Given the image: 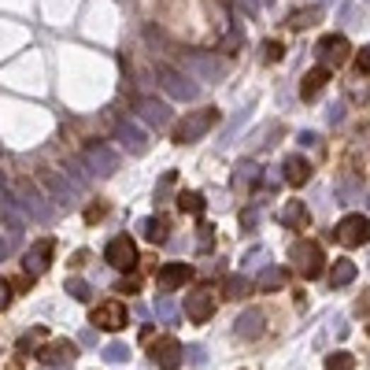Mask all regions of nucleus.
<instances>
[{"label": "nucleus", "mask_w": 370, "mask_h": 370, "mask_svg": "<svg viewBox=\"0 0 370 370\" xmlns=\"http://www.w3.org/2000/svg\"><path fill=\"white\" fill-rule=\"evenodd\" d=\"M219 122V111L215 108H200V111H189V115L178 122V130H174V141L178 144H192V141H200L212 126Z\"/></svg>", "instance_id": "f257e3e1"}, {"label": "nucleus", "mask_w": 370, "mask_h": 370, "mask_svg": "<svg viewBox=\"0 0 370 370\" xmlns=\"http://www.w3.org/2000/svg\"><path fill=\"white\" fill-rule=\"evenodd\" d=\"M333 237H337V245H345V248H359V245L370 241V219L359 215V212H352V215H345L333 226Z\"/></svg>", "instance_id": "f03ea898"}, {"label": "nucleus", "mask_w": 370, "mask_h": 370, "mask_svg": "<svg viewBox=\"0 0 370 370\" xmlns=\"http://www.w3.org/2000/svg\"><path fill=\"white\" fill-rule=\"evenodd\" d=\"M104 260L115 267V270H134L137 263H141V252H137V241L134 237H126V233H119V237H111L108 241V248H104Z\"/></svg>", "instance_id": "7ed1b4c3"}, {"label": "nucleus", "mask_w": 370, "mask_h": 370, "mask_svg": "<svg viewBox=\"0 0 370 370\" xmlns=\"http://www.w3.org/2000/svg\"><path fill=\"white\" fill-rule=\"evenodd\" d=\"M215 308H219V296L212 285H200V289H189L185 296V318L189 323H207V318H215Z\"/></svg>", "instance_id": "20e7f679"}, {"label": "nucleus", "mask_w": 370, "mask_h": 370, "mask_svg": "<svg viewBox=\"0 0 370 370\" xmlns=\"http://www.w3.org/2000/svg\"><path fill=\"white\" fill-rule=\"evenodd\" d=\"M289 260H293V267L300 270L303 278H318L323 274V248L315 245V241H296L293 248H289Z\"/></svg>", "instance_id": "39448f33"}, {"label": "nucleus", "mask_w": 370, "mask_h": 370, "mask_svg": "<svg viewBox=\"0 0 370 370\" xmlns=\"http://www.w3.org/2000/svg\"><path fill=\"white\" fill-rule=\"evenodd\" d=\"M126 323H130V311H126L122 300H104L93 308V330L115 333V330H126Z\"/></svg>", "instance_id": "423d86ee"}, {"label": "nucleus", "mask_w": 370, "mask_h": 370, "mask_svg": "<svg viewBox=\"0 0 370 370\" xmlns=\"http://www.w3.org/2000/svg\"><path fill=\"white\" fill-rule=\"evenodd\" d=\"M348 52H352V45H348L345 34H326L323 41L315 45V56H318L323 67H341V63L348 59Z\"/></svg>", "instance_id": "0eeeda50"}, {"label": "nucleus", "mask_w": 370, "mask_h": 370, "mask_svg": "<svg viewBox=\"0 0 370 370\" xmlns=\"http://www.w3.org/2000/svg\"><path fill=\"white\" fill-rule=\"evenodd\" d=\"M152 363L159 370H182V363H185V345L174 341V337H159V341L152 345Z\"/></svg>", "instance_id": "6e6552de"}, {"label": "nucleus", "mask_w": 370, "mask_h": 370, "mask_svg": "<svg viewBox=\"0 0 370 370\" xmlns=\"http://www.w3.org/2000/svg\"><path fill=\"white\" fill-rule=\"evenodd\" d=\"M192 270L189 263H163L159 267V274H156V285L163 289V293H174V289H185L189 282H192Z\"/></svg>", "instance_id": "1a4fd4ad"}, {"label": "nucleus", "mask_w": 370, "mask_h": 370, "mask_svg": "<svg viewBox=\"0 0 370 370\" xmlns=\"http://www.w3.org/2000/svg\"><path fill=\"white\" fill-rule=\"evenodd\" d=\"M78 359V345L74 341H52L37 352V363L41 366H71Z\"/></svg>", "instance_id": "9d476101"}, {"label": "nucleus", "mask_w": 370, "mask_h": 370, "mask_svg": "<svg viewBox=\"0 0 370 370\" xmlns=\"http://www.w3.org/2000/svg\"><path fill=\"white\" fill-rule=\"evenodd\" d=\"M267 330V315L260 308H245L237 315V323H233V333L237 337H245V341H255V337H263Z\"/></svg>", "instance_id": "9b49d317"}, {"label": "nucleus", "mask_w": 370, "mask_h": 370, "mask_svg": "<svg viewBox=\"0 0 370 370\" xmlns=\"http://www.w3.org/2000/svg\"><path fill=\"white\" fill-rule=\"evenodd\" d=\"M52 248H56L52 237H41L37 245L26 252V274H30V278H34V274H45V270H48V263H52Z\"/></svg>", "instance_id": "f8f14e48"}, {"label": "nucleus", "mask_w": 370, "mask_h": 370, "mask_svg": "<svg viewBox=\"0 0 370 370\" xmlns=\"http://www.w3.org/2000/svg\"><path fill=\"white\" fill-rule=\"evenodd\" d=\"M278 222H282V226H289V230H303L311 222L308 204H303V200H289L282 212H278Z\"/></svg>", "instance_id": "ddd939ff"}, {"label": "nucleus", "mask_w": 370, "mask_h": 370, "mask_svg": "<svg viewBox=\"0 0 370 370\" xmlns=\"http://www.w3.org/2000/svg\"><path fill=\"white\" fill-rule=\"evenodd\" d=\"M326 82H330V67H323V63H318L315 71L303 74V82H300V96H303V100H315V96L326 89Z\"/></svg>", "instance_id": "4468645a"}, {"label": "nucleus", "mask_w": 370, "mask_h": 370, "mask_svg": "<svg viewBox=\"0 0 370 370\" xmlns=\"http://www.w3.org/2000/svg\"><path fill=\"white\" fill-rule=\"evenodd\" d=\"M285 282H289V270L270 263V267L260 270V278H255V289H260V293H278V289H285Z\"/></svg>", "instance_id": "2eb2a0df"}, {"label": "nucleus", "mask_w": 370, "mask_h": 370, "mask_svg": "<svg viewBox=\"0 0 370 370\" xmlns=\"http://www.w3.org/2000/svg\"><path fill=\"white\" fill-rule=\"evenodd\" d=\"M282 170H285V182L289 185H303V182H311V163L303 156H289L285 163H282Z\"/></svg>", "instance_id": "dca6fc26"}, {"label": "nucleus", "mask_w": 370, "mask_h": 370, "mask_svg": "<svg viewBox=\"0 0 370 370\" xmlns=\"http://www.w3.org/2000/svg\"><path fill=\"white\" fill-rule=\"evenodd\" d=\"M137 111H141V115L149 119L152 126H167V122H170V111H167V104L152 100V96H144V100L137 104Z\"/></svg>", "instance_id": "f3484780"}, {"label": "nucleus", "mask_w": 370, "mask_h": 370, "mask_svg": "<svg viewBox=\"0 0 370 370\" xmlns=\"http://www.w3.org/2000/svg\"><path fill=\"white\" fill-rule=\"evenodd\" d=\"M356 274H359V267L352 263V260H337L333 270H330V285H333V289H345V285L356 282Z\"/></svg>", "instance_id": "a211bd4d"}, {"label": "nucleus", "mask_w": 370, "mask_h": 370, "mask_svg": "<svg viewBox=\"0 0 370 370\" xmlns=\"http://www.w3.org/2000/svg\"><path fill=\"white\" fill-rule=\"evenodd\" d=\"M167 230H170V226H167V219H163V215H152V219H144V222H141V233L149 237L152 245H163V241H167Z\"/></svg>", "instance_id": "6ab92c4d"}, {"label": "nucleus", "mask_w": 370, "mask_h": 370, "mask_svg": "<svg viewBox=\"0 0 370 370\" xmlns=\"http://www.w3.org/2000/svg\"><path fill=\"white\" fill-rule=\"evenodd\" d=\"M222 293H226L230 300H241L245 293H252V282L245 278V270H241V274H226V278H222Z\"/></svg>", "instance_id": "aec40b11"}, {"label": "nucleus", "mask_w": 370, "mask_h": 370, "mask_svg": "<svg viewBox=\"0 0 370 370\" xmlns=\"http://www.w3.org/2000/svg\"><path fill=\"white\" fill-rule=\"evenodd\" d=\"M163 86L170 96H178V100H192V96H197V86H189L182 74H163Z\"/></svg>", "instance_id": "412c9836"}, {"label": "nucleus", "mask_w": 370, "mask_h": 370, "mask_svg": "<svg viewBox=\"0 0 370 370\" xmlns=\"http://www.w3.org/2000/svg\"><path fill=\"white\" fill-rule=\"evenodd\" d=\"M337 197H341V204H356V200H363V182H356V178H337Z\"/></svg>", "instance_id": "4be33fe9"}, {"label": "nucleus", "mask_w": 370, "mask_h": 370, "mask_svg": "<svg viewBox=\"0 0 370 370\" xmlns=\"http://www.w3.org/2000/svg\"><path fill=\"white\" fill-rule=\"evenodd\" d=\"M255 182H260V167L255 163H237L233 167V185L237 189H252Z\"/></svg>", "instance_id": "5701e85b"}, {"label": "nucleus", "mask_w": 370, "mask_h": 370, "mask_svg": "<svg viewBox=\"0 0 370 370\" xmlns=\"http://www.w3.org/2000/svg\"><path fill=\"white\" fill-rule=\"evenodd\" d=\"M89 163H93L96 170H100V174H111V170H115V163H119V159L111 156V152L104 149V144H96V149H89Z\"/></svg>", "instance_id": "b1692460"}, {"label": "nucleus", "mask_w": 370, "mask_h": 370, "mask_svg": "<svg viewBox=\"0 0 370 370\" xmlns=\"http://www.w3.org/2000/svg\"><path fill=\"white\" fill-rule=\"evenodd\" d=\"M178 207H182V212L185 215H204V207H207V200L200 197V192H178Z\"/></svg>", "instance_id": "393cba45"}, {"label": "nucleus", "mask_w": 370, "mask_h": 370, "mask_svg": "<svg viewBox=\"0 0 370 370\" xmlns=\"http://www.w3.org/2000/svg\"><path fill=\"white\" fill-rule=\"evenodd\" d=\"M152 311H156L159 318H163V323H178V318H182V308H178V303H174L170 296H159Z\"/></svg>", "instance_id": "a878e982"}, {"label": "nucleus", "mask_w": 370, "mask_h": 370, "mask_svg": "<svg viewBox=\"0 0 370 370\" xmlns=\"http://www.w3.org/2000/svg\"><path fill=\"white\" fill-rule=\"evenodd\" d=\"M326 370H356V356H352V352H330Z\"/></svg>", "instance_id": "bb28decb"}, {"label": "nucleus", "mask_w": 370, "mask_h": 370, "mask_svg": "<svg viewBox=\"0 0 370 370\" xmlns=\"http://www.w3.org/2000/svg\"><path fill=\"white\" fill-rule=\"evenodd\" d=\"M100 356H104L108 363H126V359H130V348H126L122 341H111V345H104Z\"/></svg>", "instance_id": "cd10ccee"}, {"label": "nucleus", "mask_w": 370, "mask_h": 370, "mask_svg": "<svg viewBox=\"0 0 370 370\" xmlns=\"http://www.w3.org/2000/svg\"><path fill=\"white\" fill-rule=\"evenodd\" d=\"M67 293H71L74 300H82V303L93 300V289H89V282H82V278H67Z\"/></svg>", "instance_id": "c85d7f7f"}, {"label": "nucleus", "mask_w": 370, "mask_h": 370, "mask_svg": "<svg viewBox=\"0 0 370 370\" xmlns=\"http://www.w3.org/2000/svg\"><path fill=\"white\" fill-rule=\"evenodd\" d=\"M45 341V330L37 326V330H30V333H23V341H19V352L26 356V352H34V345H41Z\"/></svg>", "instance_id": "c756f323"}, {"label": "nucleus", "mask_w": 370, "mask_h": 370, "mask_svg": "<svg viewBox=\"0 0 370 370\" xmlns=\"http://www.w3.org/2000/svg\"><path fill=\"white\" fill-rule=\"evenodd\" d=\"M318 19V8H308V11H296L293 19H289V26H296V30H303V26H311Z\"/></svg>", "instance_id": "7c9ffc66"}, {"label": "nucleus", "mask_w": 370, "mask_h": 370, "mask_svg": "<svg viewBox=\"0 0 370 370\" xmlns=\"http://www.w3.org/2000/svg\"><path fill=\"white\" fill-rule=\"evenodd\" d=\"M185 359H189L192 366H204V363H207V352H204V345H185Z\"/></svg>", "instance_id": "2f4dec72"}, {"label": "nucleus", "mask_w": 370, "mask_h": 370, "mask_svg": "<svg viewBox=\"0 0 370 370\" xmlns=\"http://www.w3.org/2000/svg\"><path fill=\"white\" fill-rule=\"evenodd\" d=\"M267 263V248H252L248 255H245V270H252V267H263Z\"/></svg>", "instance_id": "473e14b6"}, {"label": "nucleus", "mask_w": 370, "mask_h": 370, "mask_svg": "<svg viewBox=\"0 0 370 370\" xmlns=\"http://www.w3.org/2000/svg\"><path fill=\"white\" fill-rule=\"evenodd\" d=\"M137 289H141L137 278H119L115 282V293H122V296H137Z\"/></svg>", "instance_id": "72a5a7b5"}, {"label": "nucleus", "mask_w": 370, "mask_h": 370, "mask_svg": "<svg viewBox=\"0 0 370 370\" xmlns=\"http://www.w3.org/2000/svg\"><path fill=\"white\" fill-rule=\"evenodd\" d=\"M263 59H267V63H278V59H282V41H267V45H263Z\"/></svg>", "instance_id": "f704fd0d"}, {"label": "nucleus", "mask_w": 370, "mask_h": 370, "mask_svg": "<svg viewBox=\"0 0 370 370\" xmlns=\"http://www.w3.org/2000/svg\"><path fill=\"white\" fill-rule=\"evenodd\" d=\"M212 237H215V226H207V222H204V226H200V233H197V245H200V252H207V248H212Z\"/></svg>", "instance_id": "c9c22d12"}, {"label": "nucleus", "mask_w": 370, "mask_h": 370, "mask_svg": "<svg viewBox=\"0 0 370 370\" xmlns=\"http://www.w3.org/2000/svg\"><path fill=\"white\" fill-rule=\"evenodd\" d=\"M122 137H126V144H130L134 152H144V137L137 130H126V126H122Z\"/></svg>", "instance_id": "e433bc0d"}, {"label": "nucleus", "mask_w": 370, "mask_h": 370, "mask_svg": "<svg viewBox=\"0 0 370 370\" xmlns=\"http://www.w3.org/2000/svg\"><path fill=\"white\" fill-rule=\"evenodd\" d=\"M356 63H359V74H370V45H366V48H359Z\"/></svg>", "instance_id": "4c0bfd02"}, {"label": "nucleus", "mask_w": 370, "mask_h": 370, "mask_svg": "<svg viewBox=\"0 0 370 370\" xmlns=\"http://www.w3.org/2000/svg\"><path fill=\"white\" fill-rule=\"evenodd\" d=\"M8 303H11V285H8V282H0V311H4Z\"/></svg>", "instance_id": "58836bf2"}, {"label": "nucleus", "mask_w": 370, "mask_h": 370, "mask_svg": "<svg viewBox=\"0 0 370 370\" xmlns=\"http://www.w3.org/2000/svg\"><path fill=\"white\" fill-rule=\"evenodd\" d=\"M356 315H370V293H363V296L356 300Z\"/></svg>", "instance_id": "ea45409f"}, {"label": "nucleus", "mask_w": 370, "mask_h": 370, "mask_svg": "<svg viewBox=\"0 0 370 370\" xmlns=\"http://www.w3.org/2000/svg\"><path fill=\"white\" fill-rule=\"evenodd\" d=\"M341 119H345V108H341V104L330 108V122H341Z\"/></svg>", "instance_id": "a19ab883"}, {"label": "nucleus", "mask_w": 370, "mask_h": 370, "mask_svg": "<svg viewBox=\"0 0 370 370\" xmlns=\"http://www.w3.org/2000/svg\"><path fill=\"white\" fill-rule=\"evenodd\" d=\"M45 370H71V366H45Z\"/></svg>", "instance_id": "79ce46f5"}, {"label": "nucleus", "mask_w": 370, "mask_h": 370, "mask_svg": "<svg viewBox=\"0 0 370 370\" xmlns=\"http://www.w3.org/2000/svg\"><path fill=\"white\" fill-rule=\"evenodd\" d=\"M366 333H370V326H366Z\"/></svg>", "instance_id": "37998d69"}]
</instances>
